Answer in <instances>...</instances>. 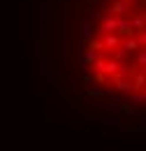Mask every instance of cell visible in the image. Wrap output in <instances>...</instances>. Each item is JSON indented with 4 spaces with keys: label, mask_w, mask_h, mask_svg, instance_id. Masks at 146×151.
<instances>
[{
    "label": "cell",
    "mask_w": 146,
    "mask_h": 151,
    "mask_svg": "<svg viewBox=\"0 0 146 151\" xmlns=\"http://www.w3.org/2000/svg\"><path fill=\"white\" fill-rule=\"evenodd\" d=\"M132 30H135V35H139L142 30H146V14H137L132 19Z\"/></svg>",
    "instance_id": "obj_6"
},
{
    "label": "cell",
    "mask_w": 146,
    "mask_h": 151,
    "mask_svg": "<svg viewBox=\"0 0 146 151\" xmlns=\"http://www.w3.org/2000/svg\"><path fill=\"white\" fill-rule=\"evenodd\" d=\"M116 33H118L121 37H125V35H135V30H132V21L118 17V19H116Z\"/></svg>",
    "instance_id": "obj_2"
},
{
    "label": "cell",
    "mask_w": 146,
    "mask_h": 151,
    "mask_svg": "<svg viewBox=\"0 0 146 151\" xmlns=\"http://www.w3.org/2000/svg\"><path fill=\"white\" fill-rule=\"evenodd\" d=\"M121 35H118V33H116V30H114V33H107V35H102V44H104V49H116V47H118V44H121Z\"/></svg>",
    "instance_id": "obj_3"
},
{
    "label": "cell",
    "mask_w": 146,
    "mask_h": 151,
    "mask_svg": "<svg viewBox=\"0 0 146 151\" xmlns=\"http://www.w3.org/2000/svg\"><path fill=\"white\" fill-rule=\"evenodd\" d=\"M79 35H81V40H86V42L95 35V28H93L91 21H81V23H79Z\"/></svg>",
    "instance_id": "obj_5"
},
{
    "label": "cell",
    "mask_w": 146,
    "mask_h": 151,
    "mask_svg": "<svg viewBox=\"0 0 146 151\" xmlns=\"http://www.w3.org/2000/svg\"><path fill=\"white\" fill-rule=\"evenodd\" d=\"M135 60H137V65H142V68L146 70V47H144V44L135 51Z\"/></svg>",
    "instance_id": "obj_7"
},
{
    "label": "cell",
    "mask_w": 146,
    "mask_h": 151,
    "mask_svg": "<svg viewBox=\"0 0 146 151\" xmlns=\"http://www.w3.org/2000/svg\"><path fill=\"white\" fill-rule=\"evenodd\" d=\"M86 93H88V98H93V100H104L107 95H109V88L104 86V84H97V86H88L86 88Z\"/></svg>",
    "instance_id": "obj_1"
},
{
    "label": "cell",
    "mask_w": 146,
    "mask_h": 151,
    "mask_svg": "<svg viewBox=\"0 0 146 151\" xmlns=\"http://www.w3.org/2000/svg\"><path fill=\"white\" fill-rule=\"evenodd\" d=\"M128 9H130V0H114V5L109 7V12H114L116 17L128 14Z\"/></svg>",
    "instance_id": "obj_4"
}]
</instances>
